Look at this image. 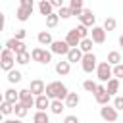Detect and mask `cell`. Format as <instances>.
Returning <instances> with one entry per match:
<instances>
[{
  "label": "cell",
  "instance_id": "cell-11",
  "mask_svg": "<svg viewBox=\"0 0 123 123\" xmlns=\"http://www.w3.org/2000/svg\"><path fill=\"white\" fill-rule=\"evenodd\" d=\"M29 90H31L35 96H40V94H44L46 85H44V81H42V79H33V81H31V85H29Z\"/></svg>",
  "mask_w": 123,
  "mask_h": 123
},
{
  "label": "cell",
  "instance_id": "cell-9",
  "mask_svg": "<svg viewBox=\"0 0 123 123\" xmlns=\"http://www.w3.org/2000/svg\"><path fill=\"white\" fill-rule=\"evenodd\" d=\"M90 38L94 40V44H104V42H106V29L94 25L92 31H90Z\"/></svg>",
  "mask_w": 123,
  "mask_h": 123
},
{
  "label": "cell",
  "instance_id": "cell-39",
  "mask_svg": "<svg viewBox=\"0 0 123 123\" xmlns=\"http://www.w3.org/2000/svg\"><path fill=\"white\" fill-rule=\"evenodd\" d=\"M25 37H27V29H17V31H15V38L23 40Z\"/></svg>",
  "mask_w": 123,
  "mask_h": 123
},
{
  "label": "cell",
  "instance_id": "cell-15",
  "mask_svg": "<svg viewBox=\"0 0 123 123\" xmlns=\"http://www.w3.org/2000/svg\"><path fill=\"white\" fill-rule=\"evenodd\" d=\"M50 98L46 96V94H40V96H37L35 98V108L37 110H40V111H46V108H50Z\"/></svg>",
  "mask_w": 123,
  "mask_h": 123
},
{
  "label": "cell",
  "instance_id": "cell-4",
  "mask_svg": "<svg viewBox=\"0 0 123 123\" xmlns=\"http://www.w3.org/2000/svg\"><path fill=\"white\" fill-rule=\"evenodd\" d=\"M100 117H102L104 121H108V123H113V121H117L119 113H117V110H115L113 106L106 104V106H102V108H100Z\"/></svg>",
  "mask_w": 123,
  "mask_h": 123
},
{
  "label": "cell",
  "instance_id": "cell-47",
  "mask_svg": "<svg viewBox=\"0 0 123 123\" xmlns=\"http://www.w3.org/2000/svg\"><path fill=\"white\" fill-rule=\"evenodd\" d=\"M15 123H21V121H19V119H15Z\"/></svg>",
  "mask_w": 123,
  "mask_h": 123
},
{
  "label": "cell",
  "instance_id": "cell-6",
  "mask_svg": "<svg viewBox=\"0 0 123 123\" xmlns=\"http://www.w3.org/2000/svg\"><path fill=\"white\" fill-rule=\"evenodd\" d=\"M94 98H96V102H98L100 106H106V104H110L111 94L108 92V88H106V86L98 85V88H96V92H94Z\"/></svg>",
  "mask_w": 123,
  "mask_h": 123
},
{
  "label": "cell",
  "instance_id": "cell-27",
  "mask_svg": "<svg viewBox=\"0 0 123 123\" xmlns=\"http://www.w3.org/2000/svg\"><path fill=\"white\" fill-rule=\"evenodd\" d=\"M31 60H33V56H31L27 50H25V52H21V54H15V62H17V63H21V65L29 63Z\"/></svg>",
  "mask_w": 123,
  "mask_h": 123
},
{
  "label": "cell",
  "instance_id": "cell-29",
  "mask_svg": "<svg viewBox=\"0 0 123 123\" xmlns=\"http://www.w3.org/2000/svg\"><path fill=\"white\" fill-rule=\"evenodd\" d=\"M58 21H60V15L58 13H50V15H46V27H56L58 25Z\"/></svg>",
  "mask_w": 123,
  "mask_h": 123
},
{
  "label": "cell",
  "instance_id": "cell-1",
  "mask_svg": "<svg viewBox=\"0 0 123 123\" xmlns=\"http://www.w3.org/2000/svg\"><path fill=\"white\" fill-rule=\"evenodd\" d=\"M96 75H98V81L108 83V81L111 79V75H113L111 63H110L108 60H106V62H100V63H98V67H96Z\"/></svg>",
  "mask_w": 123,
  "mask_h": 123
},
{
  "label": "cell",
  "instance_id": "cell-33",
  "mask_svg": "<svg viewBox=\"0 0 123 123\" xmlns=\"http://www.w3.org/2000/svg\"><path fill=\"white\" fill-rule=\"evenodd\" d=\"M58 15H60L62 19H67V17H71V8H65V6L58 8Z\"/></svg>",
  "mask_w": 123,
  "mask_h": 123
},
{
  "label": "cell",
  "instance_id": "cell-3",
  "mask_svg": "<svg viewBox=\"0 0 123 123\" xmlns=\"http://www.w3.org/2000/svg\"><path fill=\"white\" fill-rule=\"evenodd\" d=\"M96 62H98V60H96V56H94L92 52L85 54V56H83V62H81L83 71H85V73H92V71L98 67V63H96Z\"/></svg>",
  "mask_w": 123,
  "mask_h": 123
},
{
  "label": "cell",
  "instance_id": "cell-48",
  "mask_svg": "<svg viewBox=\"0 0 123 123\" xmlns=\"http://www.w3.org/2000/svg\"><path fill=\"white\" fill-rule=\"evenodd\" d=\"M121 2H123V0H121Z\"/></svg>",
  "mask_w": 123,
  "mask_h": 123
},
{
  "label": "cell",
  "instance_id": "cell-32",
  "mask_svg": "<svg viewBox=\"0 0 123 123\" xmlns=\"http://www.w3.org/2000/svg\"><path fill=\"white\" fill-rule=\"evenodd\" d=\"M83 88H85L86 92H96L98 85H96L94 81H90V79H88V81H85V83H83Z\"/></svg>",
  "mask_w": 123,
  "mask_h": 123
},
{
  "label": "cell",
  "instance_id": "cell-45",
  "mask_svg": "<svg viewBox=\"0 0 123 123\" xmlns=\"http://www.w3.org/2000/svg\"><path fill=\"white\" fill-rule=\"evenodd\" d=\"M119 46H121V48H123V35H121V37H119Z\"/></svg>",
  "mask_w": 123,
  "mask_h": 123
},
{
  "label": "cell",
  "instance_id": "cell-23",
  "mask_svg": "<svg viewBox=\"0 0 123 123\" xmlns=\"http://www.w3.org/2000/svg\"><path fill=\"white\" fill-rule=\"evenodd\" d=\"M27 111H29V108L25 106V104H21V102H17L15 106H13V113H15V117H25L27 115Z\"/></svg>",
  "mask_w": 123,
  "mask_h": 123
},
{
  "label": "cell",
  "instance_id": "cell-21",
  "mask_svg": "<svg viewBox=\"0 0 123 123\" xmlns=\"http://www.w3.org/2000/svg\"><path fill=\"white\" fill-rule=\"evenodd\" d=\"M63 108H65V102H63V100H58V98H54L52 104H50V111L56 113V115H60V113L63 111Z\"/></svg>",
  "mask_w": 123,
  "mask_h": 123
},
{
  "label": "cell",
  "instance_id": "cell-46",
  "mask_svg": "<svg viewBox=\"0 0 123 123\" xmlns=\"http://www.w3.org/2000/svg\"><path fill=\"white\" fill-rule=\"evenodd\" d=\"M4 123H15V121H13V119H6Z\"/></svg>",
  "mask_w": 123,
  "mask_h": 123
},
{
  "label": "cell",
  "instance_id": "cell-30",
  "mask_svg": "<svg viewBox=\"0 0 123 123\" xmlns=\"http://www.w3.org/2000/svg\"><path fill=\"white\" fill-rule=\"evenodd\" d=\"M8 81L13 85V83H19L21 81V73L19 71H15V69H12V71H8Z\"/></svg>",
  "mask_w": 123,
  "mask_h": 123
},
{
  "label": "cell",
  "instance_id": "cell-25",
  "mask_svg": "<svg viewBox=\"0 0 123 123\" xmlns=\"http://www.w3.org/2000/svg\"><path fill=\"white\" fill-rule=\"evenodd\" d=\"M106 88H108V92L113 96V94L119 90V79H117V77H111V79L108 81V86H106Z\"/></svg>",
  "mask_w": 123,
  "mask_h": 123
},
{
  "label": "cell",
  "instance_id": "cell-24",
  "mask_svg": "<svg viewBox=\"0 0 123 123\" xmlns=\"http://www.w3.org/2000/svg\"><path fill=\"white\" fill-rule=\"evenodd\" d=\"M33 123H50V117H48V113H46V111L37 110V113L33 115Z\"/></svg>",
  "mask_w": 123,
  "mask_h": 123
},
{
  "label": "cell",
  "instance_id": "cell-35",
  "mask_svg": "<svg viewBox=\"0 0 123 123\" xmlns=\"http://www.w3.org/2000/svg\"><path fill=\"white\" fill-rule=\"evenodd\" d=\"M13 106H15V104H10V102H6V100H4V102H2V113H4V115L13 113Z\"/></svg>",
  "mask_w": 123,
  "mask_h": 123
},
{
  "label": "cell",
  "instance_id": "cell-44",
  "mask_svg": "<svg viewBox=\"0 0 123 123\" xmlns=\"http://www.w3.org/2000/svg\"><path fill=\"white\" fill-rule=\"evenodd\" d=\"M50 4H52L54 8H62V6H63V0H50Z\"/></svg>",
  "mask_w": 123,
  "mask_h": 123
},
{
  "label": "cell",
  "instance_id": "cell-28",
  "mask_svg": "<svg viewBox=\"0 0 123 123\" xmlns=\"http://www.w3.org/2000/svg\"><path fill=\"white\" fill-rule=\"evenodd\" d=\"M108 62H110L111 65H117V63H121V54H119V52H115V50H111V52L108 54Z\"/></svg>",
  "mask_w": 123,
  "mask_h": 123
},
{
  "label": "cell",
  "instance_id": "cell-31",
  "mask_svg": "<svg viewBox=\"0 0 123 123\" xmlns=\"http://www.w3.org/2000/svg\"><path fill=\"white\" fill-rule=\"evenodd\" d=\"M42 54H44V48H35L31 50V56H33V62H42Z\"/></svg>",
  "mask_w": 123,
  "mask_h": 123
},
{
  "label": "cell",
  "instance_id": "cell-2",
  "mask_svg": "<svg viewBox=\"0 0 123 123\" xmlns=\"http://www.w3.org/2000/svg\"><path fill=\"white\" fill-rule=\"evenodd\" d=\"M0 56H2V69H4L6 73H8V71H12V69H13V65L17 63V62H15V56H13V52H12L10 48H4Z\"/></svg>",
  "mask_w": 123,
  "mask_h": 123
},
{
  "label": "cell",
  "instance_id": "cell-26",
  "mask_svg": "<svg viewBox=\"0 0 123 123\" xmlns=\"http://www.w3.org/2000/svg\"><path fill=\"white\" fill-rule=\"evenodd\" d=\"M92 44H94V40L88 37V38H83L81 40V44H79V48L85 52V54H88V52H92Z\"/></svg>",
  "mask_w": 123,
  "mask_h": 123
},
{
  "label": "cell",
  "instance_id": "cell-18",
  "mask_svg": "<svg viewBox=\"0 0 123 123\" xmlns=\"http://www.w3.org/2000/svg\"><path fill=\"white\" fill-rule=\"evenodd\" d=\"M52 10H54V6L50 4V0H40V2H38V12H40L44 17L50 15V13H54Z\"/></svg>",
  "mask_w": 123,
  "mask_h": 123
},
{
  "label": "cell",
  "instance_id": "cell-40",
  "mask_svg": "<svg viewBox=\"0 0 123 123\" xmlns=\"http://www.w3.org/2000/svg\"><path fill=\"white\" fill-rule=\"evenodd\" d=\"M52 60V52H48V50H44V54H42V62L40 63H48Z\"/></svg>",
  "mask_w": 123,
  "mask_h": 123
},
{
  "label": "cell",
  "instance_id": "cell-17",
  "mask_svg": "<svg viewBox=\"0 0 123 123\" xmlns=\"http://www.w3.org/2000/svg\"><path fill=\"white\" fill-rule=\"evenodd\" d=\"M4 100L10 102V104H17V102H19V90H15V88H8V90L4 92Z\"/></svg>",
  "mask_w": 123,
  "mask_h": 123
},
{
  "label": "cell",
  "instance_id": "cell-20",
  "mask_svg": "<svg viewBox=\"0 0 123 123\" xmlns=\"http://www.w3.org/2000/svg\"><path fill=\"white\" fill-rule=\"evenodd\" d=\"M69 71H71V63H69L67 60L56 63V73H58V75H69Z\"/></svg>",
  "mask_w": 123,
  "mask_h": 123
},
{
  "label": "cell",
  "instance_id": "cell-37",
  "mask_svg": "<svg viewBox=\"0 0 123 123\" xmlns=\"http://www.w3.org/2000/svg\"><path fill=\"white\" fill-rule=\"evenodd\" d=\"M113 77H117V79H121V77H123V63L113 65Z\"/></svg>",
  "mask_w": 123,
  "mask_h": 123
},
{
  "label": "cell",
  "instance_id": "cell-19",
  "mask_svg": "<svg viewBox=\"0 0 123 123\" xmlns=\"http://www.w3.org/2000/svg\"><path fill=\"white\" fill-rule=\"evenodd\" d=\"M37 40H38L42 46H50V44L54 42V38H52V35H50L48 31H40L38 37H37Z\"/></svg>",
  "mask_w": 123,
  "mask_h": 123
},
{
  "label": "cell",
  "instance_id": "cell-42",
  "mask_svg": "<svg viewBox=\"0 0 123 123\" xmlns=\"http://www.w3.org/2000/svg\"><path fill=\"white\" fill-rule=\"evenodd\" d=\"M69 8H83V0H71Z\"/></svg>",
  "mask_w": 123,
  "mask_h": 123
},
{
  "label": "cell",
  "instance_id": "cell-7",
  "mask_svg": "<svg viewBox=\"0 0 123 123\" xmlns=\"http://www.w3.org/2000/svg\"><path fill=\"white\" fill-rule=\"evenodd\" d=\"M6 48H10L12 52H15V54H21V52H25L27 50V44L23 42V40H19V38H10V40H6Z\"/></svg>",
  "mask_w": 123,
  "mask_h": 123
},
{
  "label": "cell",
  "instance_id": "cell-8",
  "mask_svg": "<svg viewBox=\"0 0 123 123\" xmlns=\"http://www.w3.org/2000/svg\"><path fill=\"white\" fill-rule=\"evenodd\" d=\"M62 86H63V83L62 81H52V83H48L46 85V90H44V94L48 96V98H58V94H60V90H62Z\"/></svg>",
  "mask_w": 123,
  "mask_h": 123
},
{
  "label": "cell",
  "instance_id": "cell-16",
  "mask_svg": "<svg viewBox=\"0 0 123 123\" xmlns=\"http://www.w3.org/2000/svg\"><path fill=\"white\" fill-rule=\"evenodd\" d=\"M31 13H33V8L19 6V8H17V12H15V17H17L19 21H27V19L31 17Z\"/></svg>",
  "mask_w": 123,
  "mask_h": 123
},
{
  "label": "cell",
  "instance_id": "cell-36",
  "mask_svg": "<svg viewBox=\"0 0 123 123\" xmlns=\"http://www.w3.org/2000/svg\"><path fill=\"white\" fill-rule=\"evenodd\" d=\"M75 29L79 31L81 38H88V27H86V25H83V23H81V25H79V27H75Z\"/></svg>",
  "mask_w": 123,
  "mask_h": 123
},
{
  "label": "cell",
  "instance_id": "cell-13",
  "mask_svg": "<svg viewBox=\"0 0 123 123\" xmlns=\"http://www.w3.org/2000/svg\"><path fill=\"white\" fill-rule=\"evenodd\" d=\"M83 56H85V52H83L79 46H75V48H71V50L67 52V62H69V63H77V62H83Z\"/></svg>",
  "mask_w": 123,
  "mask_h": 123
},
{
  "label": "cell",
  "instance_id": "cell-43",
  "mask_svg": "<svg viewBox=\"0 0 123 123\" xmlns=\"http://www.w3.org/2000/svg\"><path fill=\"white\" fill-rule=\"evenodd\" d=\"M21 6H25V8H35L33 0H21Z\"/></svg>",
  "mask_w": 123,
  "mask_h": 123
},
{
  "label": "cell",
  "instance_id": "cell-10",
  "mask_svg": "<svg viewBox=\"0 0 123 123\" xmlns=\"http://www.w3.org/2000/svg\"><path fill=\"white\" fill-rule=\"evenodd\" d=\"M35 98H37V96H35L29 88L19 90V102H21V104H25L27 108H33V106H35Z\"/></svg>",
  "mask_w": 123,
  "mask_h": 123
},
{
  "label": "cell",
  "instance_id": "cell-41",
  "mask_svg": "<svg viewBox=\"0 0 123 123\" xmlns=\"http://www.w3.org/2000/svg\"><path fill=\"white\" fill-rule=\"evenodd\" d=\"M63 123H81V121L77 119V115H67V117L63 119Z\"/></svg>",
  "mask_w": 123,
  "mask_h": 123
},
{
  "label": "cell",
  "instance_id": "cell-34",
  "mask_svg": "<svg viewBox=\"0 0 123 123\" xmlns=\"http://www.w3.org/2000/svg\"><path fill=\"white\" fill-rule=\"evenodd\" d=\"M115 25H117V21H115L113 17H106V21H104V29H106V31H113Z\"/></svg>",
  "mask_w": 123,
  "mask_h": 123
},
{
  "label": "cell",
  "instance_id": "cell-12",
  "mask_svg": "<svg viewBox=\"0 0 123 123\" xmlns=\"http://www.w3.org/2000/svg\"><path fill=\"white\" fill-rule=\"evenodd\" d=\"M65 40H67V44L71 46V48H75V46H79L81 44V35H79V31L77 29H71V31H67V37H65Z\"/></svg>",
  "mask_w": 123,
  "mask_h": 123
},
{
  "label": "cell",
  "instance_id": "cell-14",
  "mask_svg": "<svg viewBox=\"0 0 123 123\" xmlns=\"http://www.w3.org/2000/svg\"><path fill=\"white\" fill-rule=\"evenodd\" d=\"M81 23L83 25H86V27H94V21H96V15L92 13V10H83V13H81Z\"/></svg>",
  "mask_w": 123,
  "mask_h": 123
},
{
  "label": "cell",
  "instance_id": "cell-38",
  "mask_svg": "<svg viewBox=\"0 0 123 123\" xmlns=\"http://www.w3.org/2000/svg\"><path fill=\"white\" fill-rule=\"evenodd\" d=\"M113 108L119 111V110H123V96H115L113 98Z\"/></svg>",
  "mask_w": 123,
  "mask_h": 123
},
{
  "label": "cell",
  "instance_id": "cell-5",
  "mask_svg": "<svg viewBox=\"0 0 123 123\" xmlns=\"http://www.w3.org/2000/svg\"><path fill=\"white\" fill-rule=\"evenodd\" d=\"M71 50V46L67 44V40H54L50 44V52L58 54V56H67V52Z\"/></svg>",
  "mask_w": 123,
  "mask_h": 123
},
{
  "label": "cell",
  "instance_id": "cell-22",
  "mask_svg": "<svg viewBox=\"0 0 123 123\" xmlns=\"http://www.w3.org/2000/svg\"><path fill=\"white\" fill-rule=\"evenodd\" d=\"M63 102H65V108H75V106L81 102V98H79V94H77V92H69V94H67V98H65Z\"/></svg>",
  "mask_w": 123,
  "mask_h": 123
}]
</instances>
